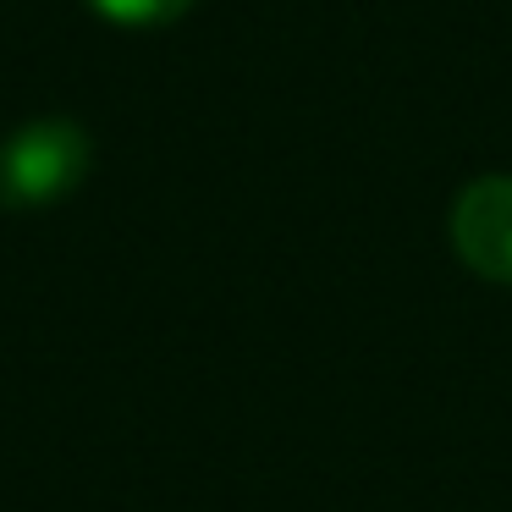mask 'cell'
Wrapping results in <instances>:
<instances>
[{
    "label": "cell",
    "mask_w": 512,
    "mask_h": 512,
    "mask_svg": "<svg viewBox=\"0 0 512 512\" xmlns=\"http://www.w3.org/2000/svg\"><path fill=\"white\" fill-rule=\"evenodd\" d=\"M452 254L490 287H512V177L490 171L452 199Z\"/></svg>",
    "instance_id": "2"
},
{
    "label": "cell",
    "mask_w": 512,
    "mask_h": 512,
    "mask_svg": "<svg viewBox=\"0 0 512 512\" xmlns=\"http://www.w3.org/2000/svg\"><path fill=\"white\" fill-rule=\"evenodd\" d=\"M89 6L122 28H160V23H177L182 12H193V0H89Z\"/></svg>",
    "instance_id": "3"
},
{
    "label": "cell",
    "mask_w": 512,
    "mask_h": 512,
    "mask_svg": "<svg viewBox=\"0 0 512 512\" xmlns=\"http://www.w3.org/2000/svg\"><path fill=\"white\" fill-rule=\"evenodd\" d=\"M89 166H94L89 133L67 116H39V122L17 127L0 149V204L6 210L56 204L89 177Z\"/></svg>",
    "instance_id": "1"
}]
</instances>
